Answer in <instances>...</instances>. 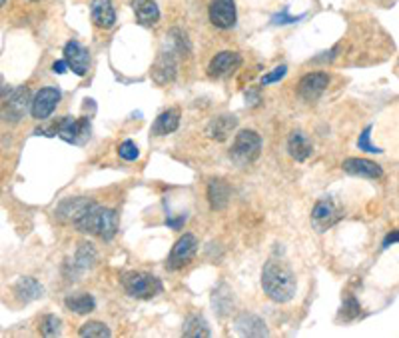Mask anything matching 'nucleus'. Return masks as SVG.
Returning a JSON list of instances; mask_svg holds the SVG:
<instances>
[{"label": "nucleus", "instance_id": "obj_4", "mask_svg": "<svg viewBox=\"0 0 399 338\" xmlns=\"http://www.w3.org/2000/svg\"><path fill=\"white\" fill-rule=\"evenodd\" d=\"M122 284L124 291L138 300H150L156 294L162 293L160 278L148 272H126L122 276Z\"/></svg>", "mask_w": 399, "mask_h": 338}, {"label": "nucleus", "instance_id": "obj_36", "mask_svg": "<svg viewBox=\"0 0 399 338\" xmlns=\"http://www.w3.org/2000/svg\"><path fill=\"white\" fill-rule=\"evenodd\" d=\"M186 220H188V216H186V215H180L178 218H172V216H168L166 226L174 228V230H180V228L184 226V222H186Z\"/></svg>", "mask_w": 399, "mask_h": 338}, {"label": "nucleus", "instance_id": "obj_28", "mask_svg": "<svg viewBox=\"0 0 399 338\" xmlns=\"http://www.w3.org/2000/svg\"><path fill=\"white\" fill-rule=\"evenodd\" d=\"M78 334L82 338H108L112 334L110 328L106 327L104 322H98V320H88L86 325H82Z\"/></svg>", "mask_w": 399, "mask_h": 338}, {"label": "nucleus", "instance_id": "obj_3", "mask_svg": "<svg viewBox=\"0 0 399 338\" xmlns=\"http://www.w3.org/2000/svg\"><path fill=\"white\" fill-rule=\"evenodd\" d=\"M90 118H72V116H62L58 118L56 123H52L46 128H38L36 135H45V136H60L64 142L68 145H76V147H82L86 145L90 138Z\"/></svg>", "mask_w": 399, "mask_h": 338}, {"label": "nucleus", "instance_id": "obj_6", "mask_svg": "<svg viewBox=\"0 0 399 338\" xmlns=\"http://www.w3.org/2000/svg\"><path fill=\"white\" fill-rule=\"evenodd\" d=\"M196 250H198V240L194 235H184V237L178 238V242L172 248L170 257H168L166 266L170 271H178V269H184L186 264H190V260L196 257Z\"/></svg>", "mask_w": 399, "mask_h": 338}, {"label": "nucleus", "instance_id": "obj_16", "mask_svg": "<svg viewBox=\"0 0 399 338\" xmlns=\"http://www.w3.org/2000/svg\"><path fill=\"white\" fill-rule=\"evenodd\" d=\"M342 169L347 174H354V176H364V179H381L383 176V170L379 164L367 160V158H347L344 160Z\"/></svg>", "mask_w": 399, "mask_h": 338}, {"label": "nucleus", "instance_id": "obj_33", "mask_svg": "<svg viewBox=\"0 0 399 338\" xmlns=\"http://www.w3.org/2000/svg\"><path fill=\"white\" fill-rule=\"evenodd\" d=\"M118 154H120V158H124V160L132 162V160H136V158L140 157V150H138V147L134 145L132 140H124L122 145L118 147Z\"/></svg>", "mask_w": 399, "mask_h": 338}, {"label": "nucleus", "instance_id": "obj_15", "mask_svg": "<svg viewBox=\"0 0 399 338\" xmlns=\"http://www.w3.org/2000/svg\"><path fill=\"white\" fill-rule=\"evenodd\" d=\"M176 68L178 62L174 52L172 50H168V52L162 50L158 60H156L154 68H152V77H154L158 84H168V82H172V80L176 79Z\"/></svg>", "mask_w": 399, "mask_h": 338}, {"label": "nucleus", "instance_id": "obj_39", "mask_svg": "<svg viewBox=\"0 0 399 338\" xmlns=\"http://www.w3.org/2000/svg\"><path fill=\"white\" fill-rule=\"evenodd\" d=\"M245 101L250 102V104H258V102H260V94H258V92L255 91H250V92H245Z\"/></svg>", "mask_w": 399, "mask_h": 338}, {"label": "nucleus", "instance_id": "obj_40", "mask_svg": "<svg viewBox=\"0 0 399 338\" xmlns=\"http://www.w3.org/2000/svg\"><path fill=\"white\" fill-rule=\"evenodd\" d=\"M0 2H2V6H4V4H6V0H0Z\"/></svg>", "mask_w": 399, "mask_h": 338}, {"label": "nucleus", "instance_id": "obj_35", "mask_svg": "<svg viewBox=\"0 0 399 338\" xmlns=\"http://www.w3.org/2000/svg\"><path fill=\"white\" fill-rule=\"evenodd\" d=\"M306 14H299V16H289L288 6H284L282 12H277L276 16H272V24H296L298 21H301Z\"/></svg>", "mask_w": 399, "mask_h": 338}, {"label": "nucleus", "instance_id": "obj_2", "mask_svg": "<svg viewBox=\"0 0 399 338\" xmlns=\"http://www.w3.org/2000/svg\"><path fill=\"white\" fill-rule=\"evenodd\" d=\"M74 226H76V230H80V232L96 235V237L108 242L118 232V215L112 208H104V206L94 204Z\"/></svg>", "mask_w": 399, "mask_h": 338}, {"label": "nucleus", "instance_id": "obj_10", "mask_svg": "<svg viewBox=\"0 0 399 338\" xmlns=\"http://www.w3.org/2000/svg\"><path fill=\"white\" fill-rule=\"evenodd\" d=\"M342 218V213L340 208L333 204V201L330 198H322L318 201L313 210H311V225L318 232H325L328 228H332L337 220Z\"/></svg>", "mask_w": 399, "mask_h": 338}, {"label": "nucleus", "instance_id": "obj_23", "mask_svg": "<svg viewBox=\"0 0 399 338\" xmlns=\"http://www.w3.org/2000/svg\"><path fill=\"white\" fill-rule=\"evenodd\" d=\"M236 124H238V118H236V116L224 114V116H218V118H214V120L208 124L206 135L210 136V138H214V140H226V138L230 136V133L236 128Z\"/></svg>", "mask_w": 399, "mask_h": 338}, {"label": "nucleus", "instance_id": "obj_7", "mask_svg": "<svg viewBox=\"0 0 399 338\" xmlns=\"http://www.w3.org/2000/svg\"><path fill=\"white\" fill-rule=\"evenodd\" d=\"M92 206H94V203L88 201V198H84V196L68 198L64 203H60V206L54 210V216L56 220L62 222V225H76L78 220L86 215Z\"/></svg>", "mask_w": 399, "mask_h": 338}, {"label": "nucleus", "instance_id": "obj_9", "mask_svg": "<svg viewBox=\"0 0 399 338\" xmlns=\"http://www.w3.org/2000/svg\"><path fill=\"white\" fill-rule=\"evenodd\" d=\"M330 84V74L328 72H308L301 77L298 84V94L306 102H316L322 96Z\"/></svg>", "mask_w": 399, "mask_h": 338}, {"label": "nucleus", "instance_id": "obj_27", "mask_svg": "<svg viewBox=\"0 0 399 338\" xmlns=\"http://www.w3.org/2000/svg\"><path fill=\"white\" fill-rule=\"evenodd\" d=\"M212 305H214V308L218 310V315L220 316L228 315L230 308L233 306L232 291H230L226 284H222L220 288H216V291H214V296H212Z\"/></svg>", "mask_w": 399, "mask_h": 338}, {"label": "nucleus", "instance_id": "obj_32", "mask_svg": "<svg viewBox=\"0 0 399 338\" xmlns=\"http://www.w3.org/2000/svg\"><path fill=\"white\" fill-rule=\"evenodd\" d=\"M362 315V306L355 300L354 296H345L344 306H342V318L344 320H354Z\"/></svg>", "mask_w": 399, "mask_h": 338}, {"label": "nucleus", "instance_id": "obj_38", "mask_svg": "<svg viewBox=\"0 0 399 338\" xmlns=\"http://www.w3.org/2000/svg\"><path fill=\"white\" fill-rule=\"evenodd\" d=\"M399 242V230H391L388 237L383 238V248L391 247V244H395Z\"/></svg>", "mask_w": 399, "mask_h": 338}, {"label": "nucleus", "instance_id": "obj_22", "mask_svg": "<svg viewBox=\"0 0 399 338\" xmlns=\"http://www.w3.org/2000/svg\"><path fill=\"white\" fill-rule=\"evenodd\" d=\"M45 293L42 284L38 281H34L30 276H24V278H18V282L14 284V294L21 303H30V300H36L40 298Z\"/></svg>", "mask_w": 399, "mask_h": 338}, {"label": "nucleus", "instance_id": "obj_20", "mask_svg": "<svg viewBox=\"0 0 399 338\" xmlns=\"http://www.w3.org/2000/svg\"><path fill=\"white\" fill-rule=\"evenodd\" d=\"M230 196H232V191H230L228 182L222 181V179L210 181V184H208V201H210V206L214 210H224L230 203Z\"/></svg>", "mask_w": 399, "mask_h": 338}, {"label": "nucleus", "instance_id": "obj_34", "mask_svg": "<svg viewBox=\"0 0 399 338\" xmlns=\"http://www.w3.org/2000/svg\"><path fill=\"white\" fill-rule=\"evenodd\" d=\"M286 74H288V67H286V64H282V67L274 68L272 72H267V74H264V77H262V80H260V84H262V86H267V84H274V82H277V80L284 79Z\"/></svg>", "mask_w": 399, "mask_h": 338}, {"label": "nucleus", "instance_id": "obj_17", "mask_svg": "<svg viewBox=\"0 0 399 338\" xmlns=\"http://www.w3.org/2000/svg\"><path fill=\"white\" fill-rule=\"evenodd\" d=\"M233 327L242 337H267L266 322L252 312H242L233 320Z\"/></svg>", "mask_w": 399, "mask_h": 338}, {"label": "nucleus", "instance_id": "obj_11", "mask_svg": "<svg viewBox=\"0 0 399 338\" xmlns=\"http://www.w3.org/2000/svg\"><path fill=\"white\" fill-rule=\"evenodd\" d=\"M30 108H33V101H30V91L26 86H18L16 91L11 92L8 101H4V116L11 123H18Z\"/></svg>", "mask_w": 399, "mask_h": 338}, {"label": "nucleus", "instance_id": "obj_12", "mask_svg": "<svg viewBox=\"0 0 399 338\" xmlns=\"http://www.w3.org/2000/svg\"><path fill=\"white\" fill-rule=\"evenodd\" d=\"M240 64H242V57L238 52H232V50L218 52L208 64V77H212V79H226V77L233 74L240 68Z\"/></svg>", "mask_w": 399, "mask_h": 338}, {"label": "nucleus", "instance_id": "obj_8", "mask_svg": "<svg viewBox=\"0 0 399 338\" xmlns=\"http://www.w3.org/2000/svg\"><path fill=\"white\" fill-rule=\"evenodd\" d=\"M60 102V91L54 89V86H46V89H40V91L34 94L33 98V108H30V114L36 120H46L50 114L54 113L56 106Z\"/></svg>", "mask_w": 399, "mask_h": 338}, {"label": "nucleus", "instance_id": "obj_19", "mask_svg": "<svg viewBox=\"0 0 399 338\" xmlns=\"http://www.w3.org/2000/svg\"><path fill=\"white\" fill-rule=\"evenodd\" d=\"M136 21L142 26H156L160 21V11L156 0H132Z\"/></svg>", "mask_w": 399, "mask_h": 338}, {"label": "nucleus", "instance_id": "obj_26", "mask_svg": "<svg viewBox=\"0 0 399 338\" xmlns=\"http://www.w3.org/2000/svg\"><path fill=\"white\" fill-rule=\"evenodd\" d=\"M182 334L188 338H206L210 337V327H208V322L202 318V316L194 315L190 316L188 320H186V325H184V330H182Z\"/></svg>", "mask_w": 399, "mask_h": 338}, {"label": "nucleus", "instance_id": "obj_14", "mask_svg": "<svg viewBox=\"0 0 399 338\" xmlns=\"http://www.w3.org/2000/svg\"><path fill=\"white\" fill-rule=\"evenodd\" d=\"M64 60L68 62L70 70L78 74V77H86L90 68V55L84 46L76 43V40H70L64 46Z\"/></svg>", "mask_w": 399, "mask_h": 338}, {"label": "nucleus", "instance_id": "obj_24", "mask_svg": "<svg viewBox=\"0 0 399 338\" xmlns=\"http://www.w3.org/2000/svg\"><path fill=\"white\" fill-rule=\"evenodd\" d=\"M180 124V111L178 108H170L164 111L156 118V123L152 124V135L154 136H166L170 133H174Z\"/></svg>", "mask_w": 399, "mask_h": 338}, {"label": "nucleus", "instance_id": "obj_25", "mask_svg": "<svg viewBox=\"0 0 399 338\" xmlns=\"http://www.w3.org/2000/svg\"><path fill=\"white\" fill-rule=\"evenodd\" d=\"M64 305H66L68 310H72V312H76V315H90V312L96 308V300H94L92 294L80 293L66 296Z\"/></svg>", "mask_w": 399, "mask_h": 338}, {"label": "nucleus", "instance_id": "obj_37", "mask_svg": "<svg viewBox=\"0 0 399 338\" xmlns=\"http://www.w3.org/2000/svg\"><path fill=\"white\" fill-rule=\"evenodd\" d=\"M68 70H70V67H68V62L64 58H62V60H56L54 64H52V72H54V74H64Z\"/></svg>", "mask_w": 399, "mask_h": 338}, {"label": "nucleus", "instance_id": "obj_21", "mask_svg": "<svg viewBox=\"0 0 399 338\" xmlns=\"http://www.w3.org/2000/svg\"><path fill=\"white\" fill-rule=\"evenodd\" d=\"M288 152L289 157L294 158V160H298V162H303V160H308L311 157V152H313V145H311L310 140H308V136L303 135V133H291L289 135V140H288Z\"/></svg>", "mask_w": 399, "mask_h": 338}, {"label": "nucleus", "instance_id": "obj_18", "mask_svg": "<svg viewBox=\"0 0 399 338\" xmlns=\"http://www.w3.org/2000/svg\"><path fill=\"white\" fill-rule=\"evenodd\" d=\"M90 16H92V23L98 28H112L116 23V11L112 6V0H92Z\"/></svg>", "mask_w": 399, "mask_h": 338}, {"label": "nucleus", "instance_id": "obj_31", "mask_svg": "<svg viewBox=\"0 0 399 338\" xmlns=\"http://www.w3.org/2000/svg\"><path fill=\"white\" fill-rule=\"evenodd\" d=\"M371 128H374V126L369 124V126H366V128L362 130V135L357 138V148H359V150H366V152H371V154H381L383 150L379 147H376V145H371V140H369V138H371Z\"/></svg>", "mask_w": 399, "mask_h": 338}, {"label": "nucleus", "instance_id": "obj_5", "mask_svg": "<svg viewBox=\"0 0 399 338\" xmlns=\"http://www.w3.org/2000/svg\"><path fill=\"white\" fill-rule=\"evenodd\" d=\"M260 150H262L260 135L254 130H242V133L236 135L232 150H230V158L240 169H244V167H250L255 158L260 157Z\"/></svg>", "mask_w": 399, "mask_h": 338}, {"label": "nucleus", "instance_id": "obj_1", "mask_svg": "<svg viewBox=\"0 0 399 338\" xmlns=\"http://www.w3.org/2000/svg\"><path fill=\"white\" fill-rule=\"evenodd\" d=\"M262 288L274 303H289L296 294V276L282 260H270L262 271Z\"/></svg>", "mask_w": 399, "mask_h": 338}, {"label": "nucleus", "instance_id": "obj_41", "mask_svg": "<svg viewBox=\"0 0 399 338\" xmlns=\"http://www.w3.org/2000/svg\"><path fill=\"white\" fill-rule=\"evenodd\" d=\"M30 2H38V0H30Z\"/></svg>", "mask_w": 399, "mask_h": 338}, {"label": "nucleus", "instance_id": "obj_29", "mask_svg": "<svg viewBox=\"0 0 399 338\" xmlns=\"http://www.w3.org/2000/svg\"><path fill=\"white\" fill-rule=\"evenodd\" d=\"M94 260H96V252H94V248L92 244H80L76 252V259H74V266H76L78 271H88L90 266L94 264Z\"/></svg>", "mask_w": 399, "mask_h": 338}, {"label": "nucleus", "instance_id": "obj_30", "mask_svg": "<svg viewBox=\"0 0 399 338\" xmlns=\"http://www.w3.org/2000/svg\"><path fill=\"white\" fill-rule=\"evenodd\" d=\"M60 318L56 315H46L40 322V334L42 337H58L60 334Z\"/></svg>", "mask_w": 399, "mask_h": 338}, {"label": "nucleus", "instance_id": "obj_13", "mask_svg": "<svg viewBox=\"0 0 399 338\" xmlns=\"http://www.w3.org/2000/svg\"><path fill=\"white\" fill-rule=\"evenodd\" d=\"M208 14H210V23L216 26V28H232L236 24V2L233 0H212L210 9H208Z\"/></svg>", "mask_w": 399, "mask_h": 338}]
</instances>
